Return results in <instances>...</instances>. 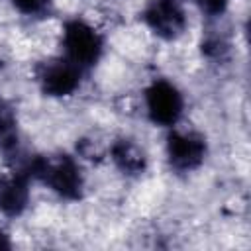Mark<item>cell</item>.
Segmentation results:
<instances>
[{
  "label": "cell",
  "instance_id": "9c48e42d",
  "mask_svg": "<svg viewBox=\"0 0 251 251\" xmlns=\"http://www.w3.org/2000/svg\"><path fill=\"white\" fill-rule=\"evenodd\" d=\"M18 143V120L14 110L0 100V149L8 151Z\"/></svg>",
  "mask_w": 251,
  "mask_h": 251
},
{
  "label": "cell",
  "instance_id": "52a82bcc",
  "mask_svg": "<svg viewBox=\"0 0 251 251\" xmlns=\"http://www.w3.org/2000/svg\"><path fill=\"white\" fill-rule=\"evenodd\" d=\"M29 190L24 175L0 176V210L8 216H18L27 206Z\"/></svg>",
  "mask_w": 251,
  "mask_h": 251
},
{
  "label": "cell",
  "instance_id": "ba28073f",
  "mask_svg": "<svg viewBox=\"0 0 251 251\" xmlns=\"http://www.w3.org/2000/svg\"><path fill=\"white\" fill-rule=\"evenodd\" d=\"M112 159L124 173H129V175H135V173L143 171V167H145V157H143L141 149L129 139H120L114 143Z\"/></svg>",
  "mask_w": 251,
  "mask_h": 251
},
{
  "label": "cell",
  "instance_id": "8992f818",
  "mask_svg": "<svg viewBox=\"0 0 251 251\" xmlns=\"http://www.w3.org/2000/svg\"><path fill=\"white\" fill-rule=\"evenodd\" d=\"M169 161L178 171H192L196 169L206 155V143L196 133H182L173 131L167 141Z\"/></svg>",
  "mask_w": 251,
  "mask_h": 251
},
{
  "label": "cell",
  "instance_id": "277c9868",
  "mask_svg": "<svg viewBox=\"0 0 251 251\" xmlns=\"http://www.w3.org/2000/svg\"><path fill=\"white\" fill-rule=\"evenodd\" d=\"M149 118L159 126H173L182 114V96L167 80H155L145 90Z\"/></svg>",
  "mask_w": 251,
  "mask_h": 251
},
{
  "label": "cell",
  "instance_id": "5b68a950",
  "mask_svg": "<svg viewBox=\"0 0 251 251\" xmlns=\"http://www.w3.org/2000/svg\"><path fill=\"white\" fill-rule=\"evenodd\" d=\"M143 18L147 25L165 39L180 35L186 25V16L180 0H151Z\"/></svg>",
  "mask_w": 251,
  "mask_h": 251
},
{
  "label": "cell",
  "instance_id": "6da1fadb",
  "mask_svg": "<svg viewBox=\"0 0 251 251\" xmlns=\"http://www.w3.org/2000/svg\"><path fill=\"white\" fill-rule=\"evenodd\" d=\"M31 176L41 178L63 198H78L82 190V176L76 163L67 157H37L29 165Z\"/></svg>",
  "mask_w": 251,
  "mask_h": 251
},
{
  "label": "cell",
  "instance_id": "8fae6325",
  "mask_svg": "<svg viewBox=\"0 0 251 251\" xmlns=\"http://www.w3.org/2000/svg\"><path fill=\"white\" fill-rule=\"evenodd\" d=\"M196 4L206 12V14H212V16H218L226 10L227 6V0H196Z\"/></svg>",
  "mask_w": 251,
  "mask_h": 251
},
{
  "label": "cell",
  "instance_id": "3957f363",
  "mask_svg": "<svg viewBox=\"0 0 251 251\" xmlns=\"http://www.w3.org/2000/svg\"><path fill=\"white\" fill-rule=\"evenodd\" d=\"M37 80L49 96H69L80 82V67L69 59H51L39 65Z\"/></svg>",
  "mask_w": 251,
  "mask_h": 251
},
{
  "label": "cell",
  "instance_id": "30bf717a",
  "mask_svg": "<svg viewBox=\"0 0 251 251\" xmlns=\"http://www.w3.org/2000/svg\"><path fill=\"white\" fill-rule=\"evenodd\" d=\"M12 4L24 14H39L47 6V0H12Z\"/></svg>",
  "mask_w": 251,
  "mask_h": 251
},
{
  "label": "cell",
  "instance_id": "7a4b0ae2",
  "mask_svg": "<svg viewBox=\"0 0 251 251\" xmlns=\"http://www.w3.org/2000/svg\"><path fill=\"white\" fill-rule=\"evenodd\" d=\"M63 47L69 61L76 67H88L94 65L102 53V37L86 22L71 20L63 31Z\"/></svg>",
  "mask_w": 251,
  "mask_h": 251
}]
</instances>
